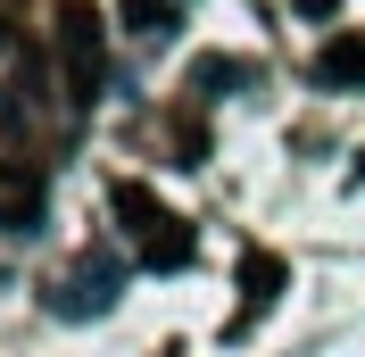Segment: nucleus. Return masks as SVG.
Instances as JSON below:
<instances>
[{"mask_svg":"<svg viewBox=\"0 0 365 357\" xmlns=\"http://www.w3.org/2000/svg\"><path fill=\"white\" fill-rule=\"evenodd\" d=\"M282 283H291V258L250 249V258H241V324H250V316H266L274 299H282Z\"/></svg>","mask_w":365,"mask_h":357,"instance_id":"nucleus-3","label":"nucleus"},{"mask_svg":"<svg viewBox=\"0 0 365 357\" xmlns=\"http://www.w3.org/2000/svg\"><path fill=\"white\" fill-rule=\"evenodd\" d=\"M357 183H365V150H357Z\"/></svg>","mask_w":365,"mask_h":357,"instance_id":"nucleus-8","label":"nucleus"},{"mask_svg":"<svg viewBox=\"0 0 365 357\" xmlns=\"http://www.w3.org/2000/svg\"><path fill=\"white\" fill-rule=\"evenodd\" d=\"M241 75H250V67H232V59H200V91H207V100H216L225 84H241Z\"/></svg>","mask_w":365,"mask_h":357,"instance_id":"nucleus-6","label":"nucleus"},{"mask_svg":"<svg viewBox=\"0 0 365 357\" xmlns=\"http://www.w3.org/2000/svg\"><path fill=\"white\" fill-rule=\"evenodd\" d=\"M291 17H307V25H332V17H341V0H291Z\"/></svg>","mask_w":365,"mask_h":357,"instance_id":"nucleus-7","label":"nucleus"},{"mask_svg":"<svg viewBox=\"0 0 365 357\" xmlns=\"http://www.w3.org/2000/svg\"><path fill=\"white\" fill-rule=\"evenodd\" d=\"M108 208L125 216V233H133V249H141V266H191V224L175 216V208L150 191V183H116L108 191Z\"/></svg>","mask_w":365,"mask_h":357,"instance_id":"nucleus-1","label":"nucleus"},{"mask_svg":"<svg viewBox=\"0 0 365 357\" xmlns=\"http://www.w3.org/2000/svg\"><path fill=\"white\" fill-rule=\"evenodd\" d=\"M316 84L324 91H357L365 84V34H332V42L316 50Z\"/></svg>","mask_w":365,"mask_h":357,"instance_id":"nucleus-4","label":"nucleus"},{"mask_svg":"<svg viewBox=\"0 0 365 357\" xmlns=\"http://www.w3.org/2000/svg\"><path fill=\"white\" fill-rule=\"evenodd\" d=\"M166 357H182V349H166Z\"/></svg>","mask_w":365,"mask_h":357,"instance_id":"nucleus-9","label":"nucleus"},{"mask_svg":"<svg viewBox=\"0 0 365 357\" xmlns=\"http://www.w3.org/2000/svg\"><path fill=\"white\" fill-rule=\"evenodd\" d=\"M34 216H42V183L17 175V166H0V224H17V233H25Z\"/></svg>","mask_w":365,"mask_h":357,"instance_id":"nucleus-5","label":"nucleus"},{"mask_svg":"<svg viewBox=\"0 0 365 357\" xmlns=\"http://www.w3.org/2000/svg\"><path fill=\"white\" fill-rule=\"evenodd\" d=\"M58 75H67V100L75 109H91L100 100V75H108V59H100V17L91 9H58Z\"/></svg>","mask_w":365,"mask_h":357,"instance_id":"nucleus-2","label":"nucleus"}]
</instances>
